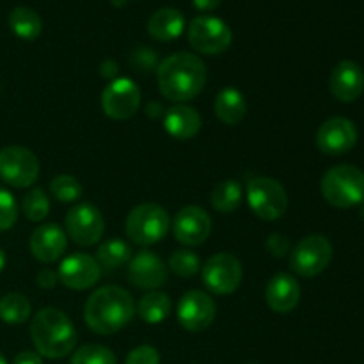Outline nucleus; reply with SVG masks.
Instances as JSON below:
<instances>
[{"label": "nucleus", "mask_w": 364, "mask_h": 364, "mask_svg": "<svg viewBox=\"0 0 364 364\" xmlns=\"http://www.w3.org/2000/svg\"><path fill=\"white\" fill-rule=\"evenodd\" d=\"M208 71L201 57L191 52H178L166 57L156 68V82L164 98L185 103L201 95Z\"/></svg>", "instance_id": "1"}, {"label": "nucleus", "mask_w": 364, "mask_h": 364, "mask_svg": "<svg viewBox=\"0 0 364 364\" xmlns=\"http://www.w3.org/2000/svg\"><path fill=\"white\" fill-rule=\"evenodd\" d=\"M135 315V302L130 291L121 287H102L92 291L84 308L89 329L100 336H110L127 327Z\"/></svg>", "instance_id": "2"}, {"label": "nucleus", "mask_w": 364, "mask_h": 364, "mask_svg": "<svg viewBox=\"0 0 364 364\" xmlns=\"http://www.w3.org/2000/svg\"><path fill=\"white\" fill-rule=\"evenodd\" d=\"M31 340L41 358L63 359L77 347V329L66 313L45 308L31 322Z\"/></svg>", "instance_id": "3"}, {"label": "nucleus", "mask_w": 364, "mask_h": 364, "mask_svg": "<svg viewBox=\"0 0 364 364\" xmlns=\"http://www.w3.org/2000/svg\"><path fill=\"white\" fill-rule=\"evenodd\" d=\"M322 196L334 208H352L364 201V173L343 164L331 167L322 178Z\"/></svg>", "instance_id": "4"}, {"label": "nucleus", "mask_w": 364, "mask_h": 364, "mask_svg": "<svg viewBox=\"0 0 364 364\" xmlns=\"http://www.w3.org/2000/svg\"><path fill=\"white\" fill-rule=\"evenodd\" d=\"M171 228L169 213L156 203H142L128 212L124 220V233L134 244L148 245L159 244L166 238Z\"/></svg>", "instance_id": "5"}, {"label": "nucleus", "mask_w": 364, "mask_h": 364, "mask_svg": "<svg viewBox=\"0 0 364 364\" xmlns=\"http://www.w3.org/2000/svg\"><path fill=\"white\" fill-rule=\"evenodd\" d=\"M245 198L252 213L263 220H277L287 213L288 194L274 178L259 176L249 181Z\"/></svg>", "instance_id": "6"}, {"label": "nucleus", "mask_w": 364, "mask_h": 364, "mask_svg": "<svg viewBox=\"0 0 364 364\" xmlns=\"http://www.w3.org/2000/svg\"><path fill=\"white\" fill-rule=\"evenodd\" d=\"M188 43L198 53L219 55L230 48L233 32L230 25L217 16H196L188 25Z\"/></svg>", "instance_id": "7"}, {"label": "nucleus", "mask_w": 364, "mask_h": 364, "mask_svg": "<svg viewBox=\"0 0 364 364\" xmlns=\"http://www.w3.org/2000/svg\"><path fill=\"white\" fill-rule=\"evenodd\" d=\"M39 176V160L23 146H7L0 149V180L14 188H27Z\"/></svg>", "instance_id": "8"}, {"label": "nucleus", "mask_w": 364, "mask_h": 364, "mask_svg": "<svg viewBox=\"0 0 364 364\" xmlns=\"http://www.w3.org/2000/svg\"><path fill=\"white\" fill-rule=\"evenodd\" d=\"M333 259V245L322 235H309L302 238L290 256V267L297 276H320Z\"/></svg>", "instance_id": "9"}, {"label": "nucleus", "mask_w": 364, "mask_h": 364, "mask_svg": "<svg viewBox=\"0 0 364 364\" xmlns=\"http://www.w3.org/2000/svg\"><path fill=\"white\" fill-rule=\"evenodd\" d=\"M203 283L213 295H231L240 288L242 263L231 252H217L201 269Z\"/></svg>", "instance_id": "10"}, {"label": "nucleus", "mask_w": 364, "mask_h": 364, "mask_svg": "<svg viewBox=\"0 0 364 364\" xmlns=\"http://www.w3.org/2000/svg\"><path fill=\"white\" fill-rule=\"evenodd\" d=\"M66 235L82 247H91L102 240L105 220L102 212L91 203H78L64 217Z\"/></svg>", "instance_id": "11"}, {"label": "nucleus", "mask_w": 364, "mask_h": 364, "mask_svg": "<svg viewBox=\"0 0 364 364\" xmlns=\"http://www.w3.org/2000/svg\"><path fill=\"white\" fill-rule=\"evenodd\" d=\"M141 107V89L132 78H114L102 92V109L116 121L130 119Z\"/></svg>", "instance_id": "12"}, {"label": "nucleus", "mask_w": 364, "mask_h": 364, "mask_svg": "<svg viewBox=\"0 0 364 364\" xmlns=\"http://www.w3.org/2000/svg\"><path fill=\"white\" fill-rule=\"evenodd\" d=\"M176 315L183 329L191 333H203L215 320L217 304L205 291L188 290L178 302Z\"/></svg>", "instance_id": "13"}, {"label": "nucleus", "mask_w": 364, "mask_h": 364, "mask_svg": "<svg viewBox=\"0 0 364 364\" xmlns=\"http://www.w3.org/2000/svg\"><path fill=\"white\" fill-rule=\"evenodd\" d=\"M167 265L159 255L151 251H141L132 256L127 269V277L132 287L139 290L155 291L167 283Z\"/></svg>", "instance_id": "14"}, {"label": "nucleus", "mask_w": 364, "mask_h": 364, "mask_svg": "<svg viewBox=\"0 0 364 364\" xmlns=\"http://www.w3.org/2000/svg\"><path fill=\"white\" fill-rule=\"evenodd\" d=\"M173 233L180 244L196 247L208 240L212 233V219L201 206H185L176 213L173 223Z\"/></svg>", "instance_id": "15"}, {"label": "nucleus", "mask_w": 364, "mask_h": 364, "mask_svg": "<svg viewBox=\"0 0 364 364\" xmlns=\"http://www.w3.org/2000/svg\"><path fill=\"white\" fill-rule=\"evenodd\" d=\"M59 281L70 290H89L95 287L102 277V269H100L96 258L85 252H73L68 258L63 259L59 267Z\"/></svg>", "instance_id": "16"}, {"label": "nucleus", "mask_w": 364, "mask_h": 364, "mask_svg": "<svg viewBox=\"0 0 364 364\" xmlns=\"http://www.w3.org/2000/svg\"><path fill=\"white\" fill-rule=\"evenodd\" d=\"M358 142V128L347 117H331L316 132V146L331 156L345 155Z\"/></svg>", "instance_id": "17"}, {"label": "nucleus", "mask_w": 364, "mask_h": 364, "mask_svg": "<svg viewBox=\"0 0 364 364\" xmlns=\"http://www.w3.org/2000/svg\"><path fill=\"white\" fill-rule=\"evenodd\" d=\"M32 256L41 263H55L63 258L68 247V235L57 224H43L38 226L28 240Z\"/></svg>", "instance_id": "18"}, {"label": "nucleus", "mask_w": 364, "mask_h": 364, "mask_svg": "<svg viewBox=\"0 0 364 364\" xmlns=\"http://www.w3.org/2000/svg\"><path fill=\"white\" fill-rule=\"evenodd\" d=\"M329 89L338 102L352 103L363 95L364 73L363 68L354 60H341L334 66L329 77Z\"/></svg>", "instance_id": "19"}, {"label": "nucleus", "mask_w": 364, "mask_h": 364, "mask_svg": "<svg viewBox=\"0 0 364 364\" xmlns=\"http://www.w3.org/2000/svg\"><path fill=\"white\" fill-rule=\"evenodd\" d=\"M265 301L274 313L287 315V313L294 311L301 301V287H299L297 279L290 274H276L267 284Z\"/></svg>", "instance_id": "20"}, {"label": "nucleus", "mask_w": 364, "mask_h": 364, "mask_svg": "<svg viewBox=\"0 0 364 364\" xmlns=\"http://www.w3.org/2000/svg\"><path fill=\"white\" fill-rule=\"evenodd\" d=\"M203 119L192 107L178 103L164 112V128L176 141H191L199 134Z\"/></svg>", "instance_id": "21"}, {"label": "nucleus", "mask_w": 364, "mask_h": 364, "mask_svg": "<svg viewBox=\"0 0 364 364\" xmlns=\"http://www.w3.org/2000/svg\"><path fill=\"white\" fill-rule=\"evenodd\" d=\"M185 28V18L174 7H162L153 13L148 20V34L155 41H174L181 36Z\"/></svg>", "instance_id": "22"}, {"label": "nucleus", "mask_w": 364, "mask_h": 364, "mask_svg": "<svg viewBox=\"0 0 364 364\" xmlns=\"http://www.w3.org/2000/svg\"><path fill=\"white\" fill-rule=\"evenodd\" d=\"M213 110H215V116L219 117L220 123L228 124V127H235L247 114V102H245L244 95L238 89L226 87L215 96Z\"/></svg>", "instance_id": "23"}, {"label": "nucleus", "mask_w": 364, "mask_h": 364, "mask_svg": "<svg viewBox=\"0 0 364 364\" xmlns=\"http://www.w3.org/2000/svg\"><path fill=\"white\" fill-rule=\"evenodd\" d=\"M171 309H173V304H171L169 295L162 291H149L135 304V313L141 316L142 322L151 323V326L162 323L171 315Z\"/></svg>", "instance_id": "24"}, {"label": "nucleus", "mask_w": 364, "mask_h": 364, "mask_svg": "<svg viewBox=\"0 0 364 364\" xmlns=\"http://www.w3.org/2000/svg\"><path fill=\"white\" fill-rule=\"evenodd\" d=\"M9 27L20 39L25 41H34L41 36L43 21L41 16L31 7H14L9 13Z\"/></svg>", "instance_id": "25"}, {"label": "nucleus", "mask_w": 364, "mask_h": 364, "mask_svg": "<svg viewBox=\"0 0 364 364\" xmlns=\"http://www.w3.org/2000/svg\"><path fill=\"white\" fill-rule=\"evenodd\" d=\"M132 259V247L121 238H109L102 242L96 251V262L103 270H117L128 265Z\"/></svg>", "instance_id": "26"}, {"label": "nucleus", "mask_w": 364, "mask_h": 364, "mask_svg": "<svg viewBox=\"0 0 364 364\" xmlns=\"http://www.w3.org/2000/svg\"><path fill=\"white\" fill-rule=\"evenodd\" d=\"M210 203L219 213H233L242 205V187L237 180H224L212 188Z\"/></svg>", "instance_id": "27"}, {"label": "nucleus", "mask_w": 364, "mask_h": 364, "mask_svg": "<svg viewBox=\"0 0 364 364\" xmlns=\"http://www.w3.org/2000/svg\"><path fill=\"white\" fill-rule=\"evenodd\" d=\"M32 311L31 301L21 294H7L0 299V320L9 326H21Z\"/></svg>", "instance_id": "28"}, {"label": "nucleus", "mask_w": 364, "mask_h": 364, "mask_svg": "<svg viewBox=\"0 0 364 364\" xmlns=\"http://www.w3.org/2000/svg\"><path fill=\"white\" fill-rule=\"evenodd\" d=\"M21 212L31 223H41L50 213V199L43 188H32L21 201Z\"/></svg>", "instance_id": "29"}, {"label": "nucleus", "mask_w": 364, "mask_h": 364, "mask_svg": "<svg viewBox=\"0 0 364 364\" xmlns=\"http://www.w3.org/2000/svg\"><path fill=\"white\" fill-rule=\"evenodd\" d=\"M50 194L60 203H75L82 198L84 188L75 176L70 174H59L50 181Z\"/></svg>", "instance_id": "30"}, {"label": "nucleus", "mask_w": 364, "mask_h": 364, "mask_svg": "<svg viewBox=\"0 0 364 364\" xmlns=\"http://www.w3.org/2000/svg\"><path fill=\"white\" fill-rule=\"evenodd\" d=\"M70 364H117V359L110 348L91 343L77 348Z\"/></svg>", "instance_id": "31"}, {"label": "nucleus", "mask_w": 364, "mask_h": 364, "mask_svg": "<svg viewBox=\"0 0 364 364\" xmlns=\"http://www.w3.org/2000/svg\"><path fill=\"white\" fill-rule=\"evenodd\" d=\"M169 270L180 277H192L201 270V259L196 252L187 251V249H180L174 251L169 258Z\"/></svg>", "instance_id": "32"}, {"label": "nucleus", "mask_w": 364, "mask_h": 364, "mask_svg": "<svg viewBox=\"0 0 364 364\" xmlns=\"http://www.w3.org/2000/svg\"><path fill=\"white\" fill-rule=\"evenodd\" d=\"M18 205L9 191L0 187V231H7L16 224Z\"/></svg>", "instance_id": "33"}, {"label": "nucleus", "mask_w": 364, "mask_h": 364, "mask_svg": "<svg viewBox=\"0 0 364 364\" xmlns=\"http://www.w3.org/2000/svg\"><path fill=\"white\" fill-rule=\"evenodd\" d=\"M124 364H160V354L155 347L141 345L127 355Z\"/></svg>", "instance_id": "34"}, {"label": "nucleus", "mask_w": 364, "mask_h": 364, "mask_svg": "<svg viewBox=\"0 0 364 364\" xmlns=\"http://www.w3.org/2000/svg\"><path fill=\"white\" fill-rule=\"evenodd\" d=\"M132 64H134V68H137V70L141 71H151L156 70L160 63L159 57H156V52L149 50L148 46H141V48L132 55Z\"/></svg>", "instance_id": "35"}, {"label": "nucleus", "mask_w": 364, "mask_h": 364, "mask_svg": "<svg viewBox=\"0 0 364 364\" xmlns=\"http://www.w3.org/2000/svg\"><path fill=\"white\" fill-rule=\"evenodd\" d=\"M265 247L274 258H283V256H287L290 252V238L287 235L272 233L267 237Z\"/></svg>", "instance_id": "36"}, {"label": "nucleus", "mask_w": 364, "mask_h": 364, "mask_svg": "<svg viewBox=\"0 0 364 364\" xmlns=\"http://www.w3.org/2000/svg\"><path fill=\"white\" fill-rule=\"evenodd\" d=\"M57 281H59V276L50 269L41 270V272L38 274V284L41 288H45V290H52V288H55Z\"/></svg>", "instance_id": "37"}, {"label": "nucleus", "mask_w": 364, "mask_h": 364, "mask_svg": "<svg viewBox=\"0 0 364 364\" xmlns=\"http://www.w3.org/2000/svg\"><path fill=\"white\" fill-rule=\"evenodd\" d=\"M13 364H43V359L38 352L25 350V352H20V354L14 358Z\"/></svg>", "instance_id": "38"}, {"label": "nucleus", "mask_w": 364, "mask_h": 364, "mask_svg": "<svg viewBox=\"0 0 364 364\" xmlns=\"http://www.w3.org/2000/svg\"><path fill=\"white\" fill-rule=\"evenodd\" d=\"M192 4H194L196 9L203 11V13H206V11H213L217 9V7L223 4V0H192Z\"/></svg>", "instance_id": "39"}, {"label": "nucleus", "mask_w": 364, "mask_h": 364, "mask_svg": "<svg viewBox=\"0 0 364 364\" xmlns=\"http://www.w3.org/2000/svg\"><path fill=\"white\" fill-rule=\"evenodd\" d=\"M117 71H119V68H117V64L114 60H105L102 64V75L105 78H114L117 75Z\"/></svg>", "instance_id": "40"}, {"label": "nucleus", "mask_w": 364, "mask_h": 364, "mask_svg": "<svg viewBox=\"0 0 364 364\" xmlns=\"http://www.w3.org/2000/svg\"><path fill=\"white\" fill-rule=\"evenodd\" d=\"M6 263H7V259H6V252H4L2 249H0V272H2V270L6 269Z\"/></svg>", "instance_id": "41"}, {"label": "nucleus", "mask_w": 364, "mask_h": 364, "mask_svg": "<svg viewBox=\"0 0 364 364\" xmlns=\"http://www.w3.org/2000/svg\"><path fill=\"white\" fill-rule=\"evenodd\" d=\"M359 217L364 220V201L361 203V208H359Z\"/></svg>", "instance_id": "42"}, {"label": "nucleus", "mask_w": 364, "mask_h": 364, "mask_svg": "<svg viewBox=\"0 0 364 364\" xmlns=\"http://www.w3.org/2000/svg\"><path fill=\"white\" fill-rule=\"evenodd\" d=\"M0 364H7V361H6V359H4L2 354H0Z\"/></svg>", "instance_id": "43"}, {"label": "nucleus", "mask_w": 364, "mask_h": 364, "mask_svg": "<svg viewBox=\"0 0 364 364\" xmlns=\"http://www.w3.org/2000/svg\"><path fill=\"white\" fill-rule=\"evenodd\" d=\"M247 364H255V363H247Z\"/></svg>", "instance_id": "44"}]
</instances>
